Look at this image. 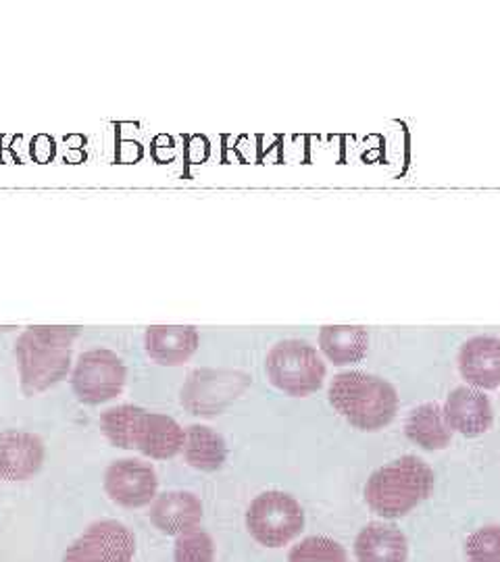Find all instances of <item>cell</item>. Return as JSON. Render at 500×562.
Returning <instances> with one entry per match:
<instances>
[{
    "label": "cell",
    "instance_id": "obj_1",
    "mask_svg": "<svg viewBox=\"0 0 500 562\" xmlns=\"http://www.w3.org/2000/svg\"><path fill=\"white\" fill-rule=\"evenodd\" d=\"M78 334L80 327L67 325H36L21 334L15 355L20 362L21 390L27 396L41 394L67 375Z\"/></svg>",
    "mask_w": 500,
    "mask_h": 562
},
{
    "label": "cell",
    "instance_id": "obj_2",
    "mask_svg": "<svg viewBox=\"0 0 500 562\" xmlns=\"http://www.w3.org/2000/svg\"><path fill=\"white\" fill-rule=\"evenodd\" d=\"M432 490L434 471L418 457H402L367 480L365 501L384 519H399L420 506Z\"/></svg>",
    "mask_w": 500,
    "mask_h": 562
},
{
    "label": "cell",
    "instance_id": "obj_3",
    "mask_svg": "<svg viewBox=\"0 0 500 562\" xmlns=\"http://www.w3.org/2000/svg\"><path fill=\"white\" fill-rule=\"evenodd\" d=\"M330 402L351 425L363 431H378L395 419L399 408L397 390L376 375L348 371L334 378Z\"/></svg>",
    "mask_w": 500,
    "mask_h": 562
},
{
    "label": "cell",
    "instance_id": "obj_4",
    "mask_svg": "<svg viewBox=\"0 0 500 562\" xmlns=\"http://www.w3.org/2000/svg\"><path fill=\"white\" fill-rule=\"evenodd\" d=\"M265 369L271 383L290 396H309L325 380V364L318 350L302 340L276 344L267 355Z\"/></svg>",
    "mask_w": 500,
    "mask_h": 562
},
{
    "label": "cell",
    "instance_id": "obj_5",
    "mask_svg": "<svg viewBox=\"0 0 500 562\" xmlns=\"http://www.w3.org/2000/svg\"><path fill=\"white\" fill-rule=\"evenodd\" d=\"M246 527L257 542L267 548H280L302 531L304 513L290 494L265 492L248 506Z\"/></svg>",
    "mask_w": 500,
    "mask_h": 562
},
{
    "label": "cell",
    "instance_id": "obj_6",
    "mask_svg": "<svg viewBox=\"0 0 500 562\" xmlns=\"http://www.w3.org/2000/svg\"><path fill=\"white\" fill-rule=\"evenodd\" d=\"M125 378V364L120 357L111 350L97 348L81 355L71 383L78 401L86 404H102L120 396Z\"/></svg>",
    "mask_w": 500,
    "mask_h": 562
},
{
    "label": "cell",
    "instance_id": "obj_7",
    "mask_svg": "<svg viewBox=\"0 0 500 562\" xmlns=\"http://www.w3.org/2000/svg\"><path fill=\"white\" fill-rule=\"evenodd\" d=\"M136 554L134 533L118 521L92 522L63 557V562H132Z\"/></svg>",
    "mask_w": 500,
    "mask_h": 562
},
{
    "label": "cell",
    "instance_id": "obj_8",
    "mask_svg": "<svg viewBox=\"0 0 500 562\" xmlns=\"http://www.w3.org/2000/svg\"><path fill=\"white\" fill-rule=\"evenodd\" d=\"M157 473L146 462L125 459L113 462L104 473V492L125 508H142L157 496Z\"/></svg>",
    "mask_w": 500,
    "mask_h": 562
},
{
    "label": "cell",
    "instance_id": "obj_9",
    "mask_svg": "<svg viewBox=\"0 0 500 562\" xmlns=\"http://www.w3.org/2000/svg\"><path fill=\"white\" fill-rule=\"evenodd\" d=\"M44 462V443L30 431H2L0 434V480L25 482L41 471Z\"/></svg>",
    "mask_w": 500,
    "mask_h": 562
},
{
    "label": "cell",
    "instance_id": "obj_10",
    "mask_svg": "<svg viewBox=\"0 0 500 562\" xmlns=\"http://www.w3.org/2000/svg\"><path fill=\"white\" fill-rule=\"evenodd\" d=\"M444 417L451 425V429L459 431L467 438H476L486 434L492 422V404L488 396H484L480 390L474 387H457L444 406Z\"/></svg>",
    "mask_w": 500,
    "mask_h": 562
},
{
    "label": "cell",
    "instance_id": "obj_11",
    "mask_svg": "<svg viewBox=\"0 0 500 562\" xmlns=\"http://www.w3.org/2000/svg\"><path fill=\"white\" fill-rule=\"evenodd\" d=\"M463 380L478 390H495L500 385V340L480 336L465 341L459 352Z\"/></svg>",
    "mask_w": 500,
    "mask_h": 562
},
{
    "label": "cell",
    "instance_id": "obj_12",
    "mask_svg": "<svg viewBox=\"0 0 500 562\" xmlns=\"http://www.w3.org/2000/svg\"><path fill=\"white\" fill-rule=\"evenodd\" d=\"M148 357L165 367L188 361L199 348V331L190 325H153L144 336Z\"/></svg>",
    "mask_w": 500,
    "mask_h": 562
},
{
    "label": "cell",
    "instance_id": "obj_13",
    "mask_svg": "<svg viewBox=\"0 0 500 562\" xmlns=\"http://www.w3.org/2000/svg\"><path fill=\"white\" fill-rule=\"evenodd\" d=\"M184 438H186V431L176 419L146 411L136 431L134 448L151 459L167 461V459H174L184 448Z\"/></svg>",
    "mask_w": 500,
    "mask_h": 562
},
{
    "label": "cell",
    "instance_id": "obj_14",
    "mask_svg": "<svg viewBox=\"0 0 500 562\" xmlns=\"http://www.w3.org/2000/svg\"><path fill=\"white\" fill-rule=\"evenodd\" d=\"M151 521L167 536H184L195 531L202 521V504L195 494L169 492L151 506Z\"/></svg>",
    "mask_w": 500,
    "mask_h": 562
},
{
    "label": "cell",
    "instance_id": "obj_15",
    "mask_svg": "<svg viewBox=\"0 0 500 562\" xmlns=\"http://www.w3.org/2000/svg\"><path fill=\"white\" fill-rule=\"evenodd\" d=\"M355 557L359 562H407L409 543L397 527L371 522L357 536Z\"/></svg>",
    "mask_w": 500,
    "mask_h": 562
},
{
    "label": "cell",
    "instance_id": "obj_16",
    "mask_svg": "<svg viewBox=\"0 0 500 562\" xmlns=\"http://www.w3.org/2000/svg\"><path fill=\"white\" fill-rule=\"evenodd\" d=\"M320 346L330 361L342 367L363 361L369 348V336L359 325H327L321 327Z\"/></svg>",
    "mask_w": 500,
    "mask_h": 562
},
{
    "label": "cell",
    "instance_id": "obj_17",
    "mask_svg": "<svg viewBox=\"0 0 500 562\" xmlns=\"http://www.w3.org/2000/svg\"><path fill=\"white\" fill-rule=\"evenodd\" d=\"M407 436L423 450H444L451 443L453 429L438 404H421L407 419Z\"/></svg>",
    "mask_w": 500,
    "mask_h": 562
},
{
    "label": "cell",
    "instance_id": "obj_18",
    "mask_svg": "<svg viewBox=\"0 0 500 562\" xmlns=\"http://www.w3.org/2000/svg\"><path fill=\"white\" fill-rule=\"evenodd\" d=\"M184 457L190 467L199 471H218L227 459V448L218 431L204 425H192L186 429Z\"/></svg>",
    "mask_w": 500,
    "mask_h": 562
},
{
    "label": "cell",
    "instance_id": "obj_19",
    "mask_svg": "<svg viewBox=\"0 0 500 562\" xmlns=\"http://www.w3.org/2000/svg\"><path fill=\"white\" fill-rule=\"evenodd\" d=\"M144 413H146L144 408L132 406V404L109 408L100 417L102 434L113 446L123 448V450H134L136 431H138V425H141Z\"/></svg>",
    "mask_w": 500,
    "mask_h": 562
},
{
    "label": "cell",
    "instance_id": "obj_20",
    "mask_svg": "<svg viewBox=\"0 0 500 562\" xmlns=\"http://www.w3.org/2000/svg\"><path fill=\"white\" fill-rule=\"evenodd\" d=\"M288 562H348L346 550L330 538H307L292 548Z\"/></svg>",
    "mask_w": 500,
    "mask_h": 562
},
{
    "label": "cell",
    "instance_id": "obj_21",
    "mask_svg": "<svg viewBox=\"0 0 500 562\" xmlns=\"http://www.w3.org/2000/svg\"><path fill=\"white\" fill-rule=\"evenodd\" d=\"M176 562H213L215 546L209 533L195 529L184 536H178L176 542Z\"/></svg>",
    "mask_w": 500,
    "mask_h": 562
},
{
    "label": "cell",
    "instance_id": "obj_22",
    "mask_svg": "<svg viewBox=\"0 0 500 562\" xmlns=\"http://www.w3.org/2000/svg\"><path fill=\"white\" fill-rule=\"evenodd\" d=\"M465 548L471 562H500V527L490 525L474 531Z\"/></svg>",
    "mask_w": 500,
    "mask_h": 562
}]
</instances>
